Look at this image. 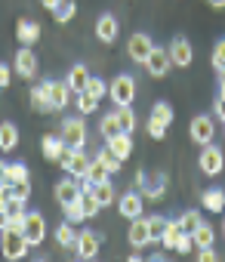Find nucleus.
<instances>
[{
	"mask_svg": "<svg viewBox=\"0 0 225 262\" xmlns=\"http://www.w3.org/2000/svg\"><path fill=\"white\" fill-rule=\"evenodd\" d=\"M0 234H4V241H0V253H4L7 259H22L28 253L31 244H28V237L19 228H4Z\"/></svg>",
	"mask_w": 225,
	"mask_h": 262,
	"instance_id": "nucleus-1",
	"label": "nucleus"
},
{
	"mask_svg": "<svg viewBox=\"0 0 225 262\" xmlns=\"http://www.w3.org/2000/svg\"><path fill=\"white\" fill-rule=\"evenodd\" d=\"M108 96H111V102H115L118 108L121 105H130L133 96H136V80L130 74H118L115 80H111V86H108Z\"/></svg>",
	"mask_w": 225,
	"mask_h": 262,
	"instance_id": "nucleus-2",
	"label": "nucleus"
},
{
	"mask_svg": "<svg viewBox=\"0 0 225 262\" xmlns=\"http://www.w3.org/2000/svg\"><path fill=\"white\" fill-rule=\"evenodd\" d=\"M59 164H62V170H65L68 176L83 179V176H86V167H89V158L83 155V148H65V155L59 158Z\"/></svg>",
	"mask_w": 225,
	"mask_h": 262,
	"instance_id": "nucleus-3",
	"label": "nucleus"
},
{
	"mask_svg": "<svg viewBox=\"0 0 225 262\" xmlns=\"http://www.w3.org/2000/svg\"><path fill=\"white\" fill-rule=\"evenodd\" d=\"M62 139H65V145L68 148H83V142H86V126H83V117H68L65 123H62V133H59Z\"/></svg>",
	"mask_w": 225,
	"mask_h": 262,
	"instance_id": "nucleus-4",
	"label": "nucleus"
},
{
	"mask_svg": "<svg viewBox=\"0 0 225 262\" xmlns=\"http://www.w3.org/2000/svg\"><path fill=\"white\" fill-rule=\"evenodd\" d=\"M188 129H191V139H194L197 145H210L213 136H216V123H213V117H207V114H197Z\"/></svg>",
	"mask_w": 225,
	"mask_h": 262,
	"instance_id": "nucleus-5",
	"label": "nucleus"
},
{
	"mask_svg": "<svg viewBox=\"0 0 225 262\" xmlns=\"http://www.w3.org/2000/svg\"><path fill=\"white\" fill-rule=\"evenodd\" d=\"M197 164H200V170H204L207 176H219V173H222V164H225V155H222V148H216V145L210 142V145H204Z\"/></svg>",
	"mask_w": 225,
	"mask_h": 262,
	"instance_id": "nucleus-6",
	"label": "nucleus"
},
{
	"mask_svg": "<svg viewBox=\"0 0 225 262\" xmlns=\"http://www.w3.org/2000/svg\"><path fill=\"white\" fill-rule=\"evenodd\" d=\"M22 234L28 237L31 247H37L43 237H47V222L40 213H25V222H22Z\"/></svg>",
	"mask_w": 225,
	"mask_h": 262,
	"instance_id": "nucleus-7",
	"label": "nucleus"
},
{
	"mask_svg": "<svg viewBox=\"0 0 225 262\" xmlns=\"http://www.w3.org/2000/svg\"><path fill=\"white\" fill-rule=\"evenodd\" d=\"M80 194H83V188H80V179H77V176H65L62 182H56V201H59L62 207L80 201Z\"/></svg>",
	"mask_w": 225,
	"mask_h": 262,
	"instance_id": "nucleus-8",
	"label": "nucleus"
},
{
	"mask_svg": "<svg viewBox=\"0 0 225 262\" xmlns=\"http://www.w3.org/2000/svg\"><path fill=\"white\" fill-rule=\"evenodd\" d=\"M151 50H154V40H151L148 34H142V31H139V34H133V37H130V43H127L130 59H133V62H142V65H145V59L151 56Z\"/></svg>",
	"mask_w": 225,
	"mask_h": 262,
	"instance_id": "nucleus-9",
	"label": "nucleus"
},
{
	"mask_svg": "<svg viewBox=\"0 0 225 262\" xmlns=\"http://www.w3.org/2000/svg\"><path fill=\"white\" fill-rule=\"evenodd\" d=\"M167 53H170V62L179 65V68H188L191 59H194V50H191V43H188L185 37H176V40L167 47Z\"/></svg>",
	"mask_w": 225,
	"mask_h": 262,
	"instance_id": "nucleus-10",
	"label": "nucleus"
},
{
	"mask_svg": "<svg viewBox=\"0 0 225 262\" xmlns=\"http://www.w3.org/2000/svg\"><path fill=\"white\" fill-rule=\"evenodd\" d=\"M99 244H102V237H99L96 231H77L74 250H77L80 259H96V256H99Z\"/></svg>",
	"mask_w": 225,
	"mask_h": 262,
	"instance_id": "nucleus-11",
	"label": "nucleus"
},
{
	"mask_svg": "<svg viewBox=\"0 0 225 262\" xmlns=\"http://www.w3.org/2000/svg\"><path fill=\"white\" fill-rule=\"evenodd\" d=\"M170 53L167 50H161V47H154L151 50V56L145 59V68H148V74H154V77H164L167 71H170Z\"/></svg>",
	"mask_w": 225,
	"mask_h": 262,
	"instance_id": "nucleus-12",
	"label": "nucleus"
},
{
	"mask_svg": "<svg viewBox=\"0 0 225 262\" xmlns=\"http://www.w3.org/2000/svg\"><path fill=\"white\" fill-rule=\"evenodd\" d=\"M130 244L133 247H145V244H151L154 237H151V228H148V219H142V216H136V219H130Z\"/></svg>",
	"mask_w": 225,
	"mask_h": 262,
	"instance_id": "nucleus-13",
	"label": "nucleus"
},
{
	"mask_svg": "<svg viewBox=\"0 0 225 262\" xmlns=\"http://www.w3.org/2000/svg\"><path fill=\"white\" fill-rule=\"evenodd\" d=\"M16 74L19 77H34L37 74V56L31 53V47H22L16 53Z\"/></svg>",
	"mask_w": 225,
	"mask_h": 262,
	"instance_id": "nucleus-14",
	"label": "nucleus"
},
{
	"mask_svg": "<svg viewBox=\"0 0 225 262\" xmlns=\"http://www.w3.org/2000/svg\"><path fill=\"white\" fill-rule=\"evenodd\" d=\"M118 210H121V216H127V219L142 216V194H139V191L121 194V198H118Z\"/></svg>",
	"mask_w": 225,
	"mask_h": 262,
	"instance_id": "nucleus-15",
	"label": "nucleus"
},
{
	"mask_svg": "<svg viewBox=\"0 0 225 262\" xmlns=\"http://www.w3.org/2000/svg\"><path fill=\"white\" fill-rule=\"evenodd\" d=\"M118 31H121V25H118V19L115 16H99V22H96V34H99V40H105V43H111V40H118Z\"/></svg>",
	"mask_w": 225,
	"mask_h": 262,
	"instance_id": "nucleus-16",
	"label": "nucleus"
},
{
	"mask_svg": "<svg viewBox=\"0 0 225 262\" xmlns=\"http://www.w3.org/2000/svg\"><path fill=\"white\" fill-rule=\"evenodd\" d=\"M16 37H19V43L31 47V43H37V37H40V25H37L34 19H19V25H16Z\"/></svg>",
	"mask_w": 225,
	"mask_h": 262,
	"instance_id": "nucleus-17",
	"label": "nucleus"
},
{
	"mask_svg": "<svg viewBox=\"0 0 225 262\" xmlns=\"http://www.w3.org/2000/svg\"><path fill=\"white\" fill-rule=\"evenodd\" d=\"M40 148H43V158H47V161H56V164H59V158L65 155V148H68V145H65V139H62V136H53V133H50V136H43Z\"/></svg>",
	"mask_w": 225,
	"mask_h": 262,
	"instance_id": "nucleus-18",
	"label": "nucleus"
},
{
	"mask_svg": "<svg viewBox=\"0 0 225 262\" xmlns=\"http://www.w3.org/2000/svg\"><path fill=\"white\" fill-rule=\"evenodd\" d=\"M50 99H53V108H65L71 102V86L68 80H50Z\"/></svg>",
	"mask_w": 225,
	"mask_h": 262,
	"instance_id": "nucleus-19",
	"label": "nucleus"
},
{
	"mask_svg": "<svg viewBox=\"0 0 225 262\" xmlns=\"http://www.w3.org/2000/svg\"><path fill=\"white\" fill-rule=\"evenodd\" d=\"M31 102H34L37 111H56L53 108V99H50V80H43V83H37L31 90Z\"/></svg>",
	"mask_w": 225,
	"mask_h": 262,
	"instance_id": "nucleus-20",
	"label": "nucleus"
},
{
	"mask_svg": "<svg viewBox=\"0 0 225 262\" xmlns=\"http://www.w3.org/2000/svg\"><path fill=\"white\" fill-rule=\"evenodd\" d=\"M130 136H133V133H118V136H111V139H108V148L115 151L121 161H127L130 151H133V139H130Z\"/></svg>",
	"mask_w": 225,
	"mask_h": 262,
	"instance_id": "nucleus-21",
	"label": "nucleus"
},
{
	"mask_svg": "<svg viewBox=\"0 0 225 262\" xmlns=\"http://www.w3.org/2000/svg\"><path fill=\"white\" fill-rule=\"evenodd\" d=\"M164 191H167V176H164V173L145 179V185H142V198H151V201L164 198Z\"/></svg>",
	"mask_w": 225,
	"mask_h": 262,
	"instance_id": "nucleus-22",
	"label": "nucleus"
},
{
	"mask_svg": "<svg viewBox=\"0 0 225 262\" xmlns=\"http://www.w3.org/2000/svg\"><path fill=\"white\" fill-rule=\"evenodd\" d=\"M19 145V129H16V123H0V151H13Z\"/></svg>",
	"mask_w": 225,
	"mask_h": 262,
	"instance_id": "nucleus-23",
	"label": "nucleus"
},
{
	"mask_svg": "<svg viewBox=\"0 0 225 262\" xmlns=\"http://www.w3.org/2000/svg\"><path fill=\"white\" fill-rule=\"evenodd\" d=\"M200 198H204V210H210V213H222L225 210V191L222 188H207Z\"/></svg>",
	"mask_w": 225,
	"mask_h": 262,
	"instance_id": "nucleus-24",
	"label": "nucleus"
},
{
	"mask_svg": "<svg viewBox=\"0 0 225 262\" xmlns=\"http://www.w3.org/2000/svg\"><path fill=\"white\" fill-rule=\"evenodd\" d=\"M68 86H71V93H80V90H86V80H89V71H86V65H74L71 71H68Z\"/></svg>",
	"mask_w": 225,
	"mask_h": 262,
	"instance_id": "nucleus-25",
	"label": "nucleus"
},
{
	"mask_svg": "<svg viewBox=\"0 0 225 262\" xmlns=\"http://www.w3.org/2000/svg\"><path fill=\"white\" fill-rule=\"evenodd\" d=\"M108 176H111V173L105 170V164L93 158V161H89V167H86V176H83V179H86L89 185H99V182H108Z\"/></svg>",
	"mask_w": 225,
	"mask_h": 262,
	"instance_id": "nucleus-26",
	"label": "nucleus"
},
{
	"mask_svg": "<svg viewBox=\"0 0 225 262\" xmlns=\"http://www.w3.org/2000/svg\"><path fill=\"white\" fill-rule=\"evenodd\" d=\"M56 241H59V247L71 250V247L77 244V231H74V222H62V225L56 228Z\"/></svg>",
	"mask_w": 225,
	"mask_h": 262,
	"instance_id": "nucleus-27",
	"label": "nucleus"
},
{
	"mask_svg": "<svg viewBox=\"0 0 225 262\" xmlns=\"http://www.w3.org/2000/svg\"><path fill=\"white\" fill-rule=\"evenodd\" d=\"M182 237V225H179V219H170L167 222V228H164V234H161V244L167 247V250H176V241Z\"/></svg>",
	"mask_w": 225,
	"mask_h": 262,
	"instance_id": "nucleus-28",
	"label": "nucleus"
},
{
	"mask_svg": "<svg viewBox=\"0 0 225 262\" xmlns=\"http://www.w3.org/2000/svg\"><path fill=\"white\" fill-rule=\"evenodd\" d=\"M99 129H102V136H105V139H111V136L124 133V129H121V120H118V111L105 114V117H102V123H99Z\"/></svg>",
	"mask_w": 225,
	"mask_h": 262,
	"instance_id": "nucleus-29",
	"label": "nucleus"
},
{
	"mask_svg": "<svg viewBox=\"0 0 225 262\" xmlns=\"http://www.w3.org/2000/svg\"><path fill=\"white\" fill-rule=\"evenodd\" d=\"M151 117H154L158 123L170 126V123H173V105H170V102H154V108H151Z\"/></svg>",
	"mask_w": 225,
	"mask_h": 262,
	"instance_id": "nucleus-30",
	"label": "nucleus"
},
{
	"mask_svg": "<svg viewBox=\"0 0 225 262\" xmlns=\"http://www.w3.org/2000/svg\"><path fill=\"white\" fill-rule=\"evenodd\" d=\"M96 161H102V164H105V170H108V173H118V170H121V158H118V155H115V151H111V148H108V145H105V148H102V151H99V155H96Z\"/></svg>",
	"mask_w": 225,
	"mask_h": 262,
	"instance_id": "nucleus-31",
	"label": "nucleus"
},
{
	"mask_svg": "<svg viewBox=\"0 0 225 262\" xmlns=\"http://www.w3.org/2000/svg\"><path fill=\"white\" fill-rule=\"evenodd\" d=\"M96 108H99V99H96L93 93L80 90V93H77V111H80V114H93Z\"/></svg>",
	"mask_w": 225,
	"mask_h": 262,
	"instance_id": "nucleus-32",
	"label": "nucleus"
},
{
	"mask_svg": "<svg viewBox=\"0 0 225 262\" xmlns=\"http://www.w3.org/2000/svg\"><path fill=\"white\" fill-rule=\"evenodd\" d=\"M179 225H182V231H188V234H194L200 225H204V219H200V213H194V210H188V213H182L179 216Z\"/></svg>",
	"mask_w": 225,
	"mask_h": 262,
	"instance_id": "nucleus-33",
	"label": "nucleus"
},
{
	"mask_svg": "<svg viewBox=\"0 0 225 262\" xmlns=\"http://www.w3.org/2000/svg\"><path fill=\"white\" fill-rule=\"evenodd\" d=\"M89 191L96 194V201H99L102 207H108L111 201H115V188H111V182H99V185H93Z\"/></svg>",
	"mask_w": 225,
	"mask_h": 262,
	"instance_id": "nucleus-34",
	"label": "nucleus"
},
{
	"mask_svg": "<svg viewBox=\"0 0 225 262\" xmlns=\"http://www.w3.org/2000/svg\"><path fill=\"white\" fill-rule=\"evenodd\" d=\"M118 120H121V129H124V133H133V129H136V114H133L130 105H121V108H118Z\"/></svg>",
	"mask_w": 225,
	"mask_h": 262,
	"instance_id": "nucleus-35",
	"label": "nucleus"
},
{
	"mask_svg": "<svg viewBox=\"0 0 225 262\" xmlns=\"http://www.w3.org/2000/svg\"><path fill=\"white\" fill-rule=\"evenodd\" d=\"M7 182H31L25 164H7Z\"/></svg>",
	"mask_w": 225,
	"mask_h": 262,
	"instance_id": "nucleus-36",
	"label": "nucleus"
},
{
	"mask_svg": "<svg viewBox=\"0 0 225 262\" xmlns=\"http://www.w3.org/2000/svg\"><path fill=\"white\" fill-rule=\"evenodd\" d=\"M191 237H194V247H213V241H216V234H213V228H210L207 222H204Z\"/></svg>",
	"mask_w": 225,
	"mask_h": 262,
	"instance_id": "nucleus-37",
	"label": "nucleus"
},
{
	"mask_svg": "<svg viewBox=\"0 0 225 262\" xmlns=\"http://www.w3.org/2000/svg\"><path fill=\"white\" fill-rule=\"evenodd\" d=\"M80 204H83V213H86V219H93V216L102 210V204L96 201V194H93V191H83V194H80Z\"/></svg>",
	"mask_w": 225,
	"mask_h": 262,
	"instance_id": "nucleus-38",
	"label": "nucleus"
},
{
	"mask_svg": "<svg viewBox=\"0 0 225 262\" xmlns=\"http://www.w3.org/2000/svg\"><path fill=\"white\" fill-rule=\"evenodd\" d=\"M74 10H77V7H74V0H62V7L53 10V13H56V22H62V25L71 22V19H74Z\"/></svg>",
	"mask_w": 225,
	"mask_h": 262,
	"instance_id": "nucleus-39",
	"label": "nucleus"
},
{
	"mask_svg": "<svg viewBox=\"0 0 225 262\" xmlns=\"http://www.w3.org/2000/svg\"><path fill=\"white\" fill-rule=\"evenodd\" d=\"M65 216H68V222H80V219H86V213H83V204H80V201H74V204H65Z\"/></svg>",
	"mask_w": 225,
	"mask_h": 262,
	"instance_id": "nucleus-40",
	"label": "nucleus"
},
{
	"mask_svg": "<svg viewBox=\"0 0 225 262\" xmlns=\"http://www.w3.org/2000/svg\"><path fill=\"white\" fill-rule=\"evenodd\" d=\"M167 222H170V219H164V216H151V219H148V228H151V237H154V241H161Z\"/></svg>",
	"mask_w": 225,
	"mask_h": 262,
	"instance_id": "nucleus-41",
	"label": "nucleus"
},
{
	"mask_svg": "<svg viewBox=\"0 0 225 262\" xmlns=\"http://www.w3.org/2000/svg\"><path fill=\"white\" fill-rule=\"evenodd\" d=\"M86 93H93L96 99H102V96H105V80H102V77H89V80H86Z\"/></svg>",
	"mask_w": 225,
	"mask_h": 262,
	"instance_id": "nucleus-42",
	"label": "nucleus"
},
{
	"mask_svg": "<svg viewBox=\"0 0 225 262\" xmlns=\"http://www.w3.org/2000/svg\"><path fill=\"white\" fill-rule=\"evenodd\" d=\"M213 65H216V71L225 68V40H219V43L213 47Z\"/></svg>",
	"mask_w": 225,
	"mask_h": 262,
	"instance_id": "nucleus-43",
	"label": "nucleus"
},
{
	"mask_svg": "<svg viewBox=\"0 0 225 262\" xmlns=\"http://www.w3.org/2000/svg\"><path fill=\"white\" fill-rule=\"evenodd\" d=\"M10 185H13V198L28 201V194H31V182H10Z\"/></svg>",
	"mask_w": 225,
	"mask_h": 262,
	"instance_id": "nucleus-44",
	"label": "nucleus"
},
{
	"mask_svg": "<svg viewBox=\"0 0 225 262\" xmlns=\"http://www.w3.org/2000/svg\"><path fill=\"white\" fill-rule=\"evenodd\" d=\"M148 133H151V139H164L167 126H164V123H158L154 117H148Z\"/></svg>",
	"mask_w": 225,
	"mask_h": 262,
	"instance_id": "nucleus-45",
	"label": "nucleus"
},
{
	"mask_svg": "<svg viewBox=\"0 0 225 262\" xmlns=\"http://www.w3.org/2000/svg\"><path fill=\"white\" fill-rule=\"evenodd\" d=\"M191 247H194V237H191L188 231H182V237L176 241V250H179V253H188Z\"/></svg>",
	"mask_w": 225,
	"mask_h": 262,
	"instance_id": "nucleus-46",
	"label": "nucleus"
},
{
	"mask_svg": "<svg viewBox=\"0 0 225 262\" xmlns=\"http://www.w3.org/2000/svg\"><path fill=\"white\" fill-rule=\"evenodd\" d=\"M10 80H13V71H10V65H0V90H4V86H10Z\"/></svg>",
	"mask_w": 225,
	"mask_h": 262,
	"instance_id": "nucleus-47",
	"label": "nucleus"
},
{
	"mask_svg": "<svg viewBox=\"0 0 225 262\" xmlns=\"http://www.w3.org/2000/svg\"><path fill=\"white\" fill-rule=\"evenodd\" d=\"M216 259H219V253L213 247H200V262H216Z\"/></svg>",
	"mask_w": 225,
	"mask_h": 262,
	"instance_id": "nucleus-48",
	"label": "nucleus"
},
{
	"mask_svg": "<svg viewBox=\"0 0 225 262\" xmlns=\"http://www.w3.org/2000/svg\"><path fill=\"white\" fill-rule=\"evenodd\" d=\"M213 108H216V114H219V117L225 120V99H222V96L216 99V105H213Z\"/></svg>",
	"mask_w": 225,
	"mask_h": 262,
	"instance_id": "nucleus-49",
	"label": "nucleus"
},
{
	"mask_svg": "<svg viewBox=\"0 0 225 262\" xmlns=\"http://www.w3.org/2000/svg\"><path fill=\"white\" fill-rule=\"evenodd\" d=\"M40 4H43L47 10H59V7H62V0H40Z\"/></svg>",
	"mask_w": 225,
	"mask_h": 262,
	"instance_id": "nucleus-50",
	"label": "nucleus"
},
{
	"mask_svg": "<svg viewBox=\"0 0 225 262\" xmlns=\"http://www.w3.org/2000/svg\"><path fill=\"white\" fill-rule=\"evenodd\" d=\"M145 179H148V173H136V188H142V185H145Z\"/></svg>",
	"mask_w": 225,
	"mask_h": 262,
	"instance_id": "nucleus-51",
	"label": "nucleus"
},
{
	"mask_svg": "<svg viewBox=\"0 0 225 262\" xmlns=\"http://www.w3.org/2000/svg\"><path fill=\"white\" fill-rule=\"evenodd\" d=\"M0 182H7V164L0 161Z\"/></svg>",
	"mask_w": 225,
	"mask_h": 262,
	"instance_id": "nucleus-52",
	"label": "nucleus"
},
{
	"mask_svg": "<svg viewBox=\"0 0 225 262\" xmlns=\"http://www.w3.org/2000/svg\"><path fill=\"white\" fill-rule=\"evenodd\" d=\"M210 4H213L216 10H222V7H225V0H210Z\"/></svg>",
	"mask_w": 225,
	"mask_h": 262,
	"instance_id": "nucleus-53",
	"label": "nucleus"
},
{
	"mask_svg": "<svg viewBox=\"0 0 225 262\" xmlns=\"http://www.w3.org/2000/svg\"><path fill=\"white\" fill-rule=\"evenodd\" d=\"M222 231H225V222H222Z\"/></svg>",
	"mask_w": 225,
	"mask_h": 262,
	"instance_id": "nucleus-54",
	"label": "nucleus"
}]
</instances>
